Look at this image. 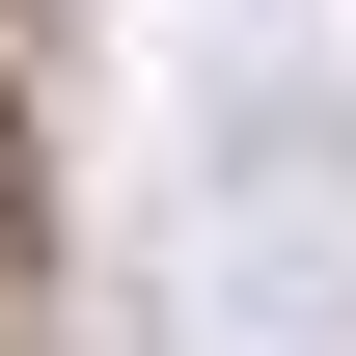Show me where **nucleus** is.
<instances>
[{
	"instance_id": "f257e3e1",
	"label": "nucleus",
	"mask_w": 356,
	"mask_h": 356,
	"mask_svg": "<svg viewBox=\"0 0 356 356\" xmlns=\"http://www.w3.org/2000/svg\"><path fill=\"white\" fill-rule=\"evenodd\" d=\"M0 220H28V110H0Z\"/></svg>"
}]
</instances>
